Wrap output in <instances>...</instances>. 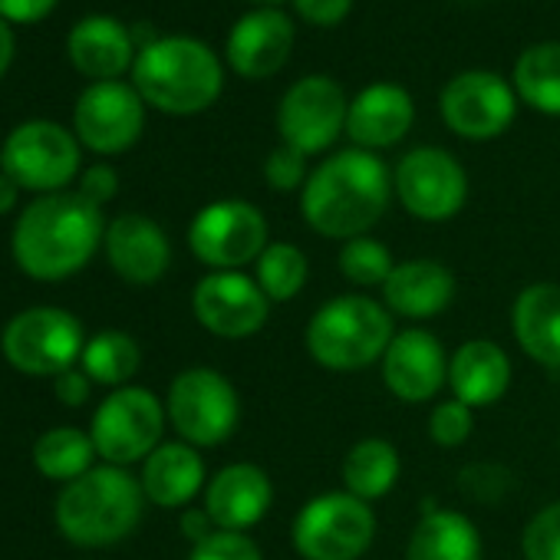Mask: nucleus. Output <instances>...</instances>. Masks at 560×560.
Masks as SVG:
<instances>
[{"label":"nucleus","mask_w":560,"mask_h":560,"mask_svg":"<svg viewBox=\"0 0 560 560\" xmlns=\"http://www.w3.org/2000/svg\"><path fill=\"white\" fill-rule=\"evenodd\" d=\"M267 234L270 228L257 205L224 198L205 205L195 214L188 228V247L201 264L214 270H237L244 264H257L267 247Z\"/></svg>","instance_id":"9b49d317"},{"label":"nucleus","mask_w":560,"mask_h":560,"mask_svg":"<svg viewBox=\"0 0 560 560\" xmlns=\"http://www.w3.org/2000/svg\"><path fill=\"white\" fill-rule=\"evenodd\" d=\"M86 337L80 320L60 307H31L0 334V350L4 360L24 376H60L73 370L83 357Z\"/></svg>","instance_id":"9d476101"},{"label":"nucleus","mask_w":560,"mask_h":560,"mask_svg":"<svg viewBox=\"0 0 560 560\" xmlns=\"http://www.w3.org/2000/svg\"><path fill=\"white\" fill-rule=\"evenodd\" d=\"M399 452L386 439H360L343 458V491L357 494L360 501H376L393 491L399 481Z\"/></svg>","instance_id":"cd10ccee"},{"label":"nucleus","mask_w":560,"mask_h":560,"mask_svg":"<svg viewBox=\"0 0 560 560\" xmlns=\"http://www.w3.org/2000/svg\"><path fill=\"white\" fill-rule=\"evenodd\" d=\"M383 383L409 406L439 396V389L448 383V357L439 337L422 327L399 330L383 353Z\"/></svg>","instance_id":"f3484780"},{"label":"nucleus","mask_w":560,"mask_h":560,"mask_svg":"<svg viewBox=\"0 0 560 560\" xmlns=\"http://www.w3.org/2000/svg\"><path fill=\"white\" fill-rule=\"evenodd\" d=\"M142 491L155 508H185L205 488V458L188 442H162L142 462Z\"/></svg>","instance_id":"393cba45"},{"label":"nucleus","mask_w":560,"mask_h":560,"mask_svg":"<svg viewBox=\"0 0 560 560\" xmlns=\"http://www.w3.org/2000/svg\"><path fill=\"white\" fill-rule=\"evenodd\" d=\"M406 560H481V534L462 511L435 508L412 527Z\"/></svg>","instance_id":"bb28decb"},{"label":"nucleus","mask_w":560,"mask_h":560,"mask_svg":"<svg viewBox=\"0 0 560 560\" xmlns=\"http://www.w3.org/2000/svg\"><path fill=\"white\" fill-rule=\"evenodd\" d=\"M0 168L24 191H63L80 172V139L54 119H27L0 145Z\"/></svg>","instance_id":"6e6552de"},{"label":"nucleus","mask_w":560,"mask_h":560,"mask_svg":"<svg viewBox=\"0 0 560 560\" xmlns=\"http://www.w3.org/2000/svg\"><path fill=\"white\" fill-rule=\"evenodd\" d=\"M106 257L109 267L129 284H155L172 264L168 234L145 214H119L106 224Z\"/></svg>","instance_id":"6ab92c4d"},{"label":"nucleus","mask_w":560,"mask_h":560,"mask_svg":"<svg viewBox=\"0 0 560 560\" xmlns=\"http://www.w3.org/2000/svg\"><path fill=\"white\" fill-rule=\"evenodd\" d=\"M145 508L142 481L119 465H93L57 498V527L80 547H109L129 537Z\"/></svg>","instance_id":"20e7f679"},{"label":"nucleus","mask_w":560,"mask_h":560,"mask_svg":"<svg viewBox=\"0 0 560 560\" xmlns=\"http://www.w3.org/2000/svg\"><path fill=\"white\" fill-rule=\"evenodd\" d=\"M373 537L376 514L370 501H360L350 491L311 498L291 527V540L304 560H360Z\"/></svg>","instance_id":"423d86ee"},{"label":"nucleus","mask_w":560,"mask_h":560,"mask_svg":"<svg viewBox=\"0 0 560 560\" xmlns=\"http://www.w3.org/2000/svg\"><path fill=\"white\" fill-rule=\"evenodd\" d=\"M517 347L540 366L560 370V284H530L511 311Z\"/></svg>","instance_id":"a878e982"},{"label":"nucleus","mask_w":560,"mask_h":560,"mask_svg":"<svg viewBox=\"0 0 560 560\" xmlns=\"http://www.w3.org/2000/svg\"><path fill=\"white\" fill-rule=\"evenodd\" d=\"M218 527H214V521L208 517V511L205 508H188L185 514H182V534L191 540V544H201L205 537H211Z\"/></svg>","instance_id":"37998d69"},{"label":"nucleus","mask_w":560,"mask_h":560,"mask_svg":"<svg viewBox=\"0 0 560 560\" xmlns=\"http://www.w3.org/2000/svg\"><path fill=\"white\" fill-rule=\"evenodd\" d=\"M337 264H340V273L357 288H383L389 280V273L396 270V260H393L389 247L383 241L370 237V234L343 241V247L337 254Z\"/></svg>","instance_id":"473e14b6"},{"label":"nucleus","mask_w":560,"mask_h":560,"mask_svg":"<svg viewBox=\"0 0 560 560\" xmlns=\"http://www.w3.org/2000/svg\"><path fill=\"white\" fill-rule=\"evenodd\" d=\"M514 93L544 116H560V44L527 47L514 63Z\"/></svg>","instance_id":"c85d7f7f"},{"label":"nucleus","mask_w":560,"mask_h":560,"mask_svg":"<svg viewBox=\"0 0 560 560\" xmlns=\"http://www.w3.org/2000/svg\"><path fill=\"white\" fill-rule=\"evenodd\" d=\"M188 560H264L260 547L244 530H214L191 547Z\"/></svg>","instance_id":"e433bc0d"},{"label":"nucleus","mask_w":560,"mask_h":560,"mask_svg":"<svg viewBox=\"0 0 560 560\" xmlns=\"http://www.w3.org/2000/svg\"><path fill=\"white\" fill-rule=\"evenodd\" d=\"M294 54V21L277 11L260 8L244 14L228 34V63L244 80H267Z\"/></svg>","instance_id":"a211bd4d"},{"label":"nucleus","mask_w":560,"mask_h":560,"mask_svg":"<svg viewBox=\"0 0 560 560\" xmlns=\"http://www.w3.org/2000/svg\"><path fill=\"white\" fill-rule=\"evenodd\" d=\"M18 195H21V185L0 172V214H11L18 208Z\"/></svg>","instance_id":"a18cd8bd"},{"label":"nucleus","mask_w":560,"mask_h":560,"mask_svg":"<svg viewBox=\"0 0 560 560\" xmlns=\"http://www.w3.org/2000/svg\"><path fill=\"white\" fill-rule=\"evenodd\" d=\"M471 429H475L471 406L458 402L455 396L445 399V402H439V406L432 409V416H429V435H432V442L442 445V448L462 445V442L471 435Z\"/></svg>","instance_id":"f704fd0d"},{"label":"nucleus","mask_w":560,"mask_h":560,"mask_svg":"<svg viewBox=\"0 0 560 560\" xmlns=\"http://www.w3.org/2000/svg\"><path fill=\"white\" fill-rule=\"evenodd\" d=\"M93 458H96V445L90 432H80L73 425L50 429L34 442V468L50 481H63V485L77 481L93 468Z\"/></svg>","instance_id":"c756f323"},{"label":"nucleus","mask_w":560,"mask_h":560,"mask_svg":"<svg viewBox=\"0 0 560 560\" xmlns=\"http://www.w3.org/2000/svg\"><path fill=\"white\" fill-rule=\"evenodd\" d=\"M165 419V406L152 389L122 386L96 406L90 439L106 465L126 468L132 462H145L162 445Z\"/></svg>","instance_id":"1a4fd4ad"},{"label":"nucleus","mask_w":560,"mask_h":560,"mask_svg":"<svg viewBox=\"0 0 560 560\" xmlns=\"http://www.w3.org/2000/svg\"><path fill=\"white\" fill-rule=\"evenodd\" d=\"M145 126V100L132 83H90L73 106V132L80 145L96 155H119L132 149Z\"/></svg>","instance_id":"4468645a"},{"label":"nucleus","mask_w":560,"mask_h":560,"mask_svg":"<svg viewBox=\"0 0 560 560\" xmlns=\"http://www.w3.org/2000/svg\"><path fill=\"white\" fill-rule=\"evenodd\" d=\"M448 386L471 409L494 406L511 386V360L494 340H468L448 360Z\"/></svg>","instance_id":"b1692460"},{"label":"nucleus","mask_w":560,"mask_h":560,"mask_svg":"<svg viewBox=\"0 0 560 560\" xmlns=\"http://www.w3.org/2000/svg\"><path fill=\"white\" fill-rule=\"evenodd\" d=\"M90 389H93V380L83 373V370H67L54 380V393L63 406H83L90 399Z\"/></svg>","instance_id":"79ce46f5"},{"label":"nucleus","mask_w":560,"mask_h":560,"mask_svg":"<svg viewBox=\"0 0 560 560\" xmlns=\"http://www.w3.org/2000/svg\"><path fill=\"white\" fill-rule=\"evenodd\" d=\"M132 86L139 96L168 116H195L214 106L224 86L221 60L198 37H159L136 54Z\"/></svg>","instance_id":"7ed1b4c3"},{"label":"nucleus","mask_w":560,"mask_h":560,"mask_svg":"<svg viewBox=\"0 0 560 560\" xmlns=\"http://www.w3.org/2000/svg\"><path fill=\"white\" fill-rule=\"evenodd\" d=\"M393 188L399 205L419 221H448L462 211L468 198V175L462 162L439 149L419 145L406 152L393 172Z\"/></svg>","instance_id":"f8f14e48"},{"label":"nucleus","mask_w":560,"mask_h":560,"mask_svg":"<svg viewBox=\"0 0 560 560\" xmlns=\"http://www.w3.org/2000/svg\"><path fill=\"white\" fill-rule=\"evenodd\" d=\"M116 191H119V175H116L113 165L96 162V165H90V168L80 175V195H83L86 201H93L96 208H103L106 201H113Z\"/></svg>","instance_id":"58836bf2"},{"label":"nucleus","mask_w":560,"mask_h":560,"mask_svg":"<svg viewBox=\"0 0 560 560\" xmlns=\"http://www.w3.org/2000/svg\"><path fill=\"white\" fill-rule=\"evenodd\" d=\"M416 106L412 96L396 83H373L353 96L347 113V136L357 149H389L412 129Z\"/></svg>","instance_id":"4be33fe9"},{"label":"nucleus","mask_w":560,"mask_h":560,"mask_svg":"<svg viewBox=\"0 0 560 560\" xmlns=\"http://www.w3.org/2000/svg\"><path fill=\"white\" fill-rule=\"evenodd\" d=\"M396 337L393 314L363 294L327 301L307 324V353L334 373H357L383 360Z\"/></svg>","instance_id":"39448f33"},{"label":"nucleus","mask_w":560,"mask_h":560,"mask_svg":"<svg viewBox=\"0 0 560 560\" xmlns=\"http://www.w3.org/2000/svg\"><path fill=\"white\" fill-rule=\"evenodd\" d=\"M383 301L389 314L425 320L442 314L455 301V277L442 260L412 257L396 264V270L383 284Z\"/></svg>","instance_id":"5701e85b"},{"label":"nucleus","mask_w":560,"mask_h":560,"mask_svg":"<svg viewBox=\"0 0 560 560\" xmlns=\"http://www.w3.org/2000/svg\"><path fill=\"white\" fill-rule=\"evenodd\" d=\"M273 501L270 475L254 462L224 465L205 485V511L218 530H247L254 527Z\"/></svg>","instance_id":"aec40b11"},{"label":"nucleus","mask_w":560,"mask_h":560,"mask_svg":"<svg viewBox=\"0 0 560 560\" xmlns=\"http://www.w3.org/2000/svg\"><path fill=\"white\" fill-rule=\"evenodd\" d=\"M524 560H560V501L540 508L521 534Z\"/></svg>","instance_id":"72a5a7b5"},{"label":"nucleus","mask_w":560,"mask_h":560,"mask_svg":"<svg viewBox=\"0 0 560 560\" xmlns=\"http://www.w3.org/2000/svg\"><path fill=\"white\" fill-rule=\"evenodd\" d=\"M257 273L254 280L260 284V291L267 294L270 304H288L294 301L304 284H307V254L294 244H284V241H277V244H267L264 254L257 257Z\"/></svg>","instance_id":"2f4dec72"},{"label":"nucleus","mask_w":560,"mask_h":560,"mask_svg":"<svg viewBox=\"0 0 560 560\" xmlns=\"http://www.w3.org/2000/svg\"><path fill=\"white\" fill-rule=\"evenodd\" d=\"M347 93L330 77H304L298 80L277 106V129L284 145L317 155L327 152L347 132Z\"/></svg>","instance_id":"ddd939ff"},{"label":"nucleus","mask_w":560,"mask_h":560,"mask_svg":"<svg viewBox=\"0 0 560 560\" xmlns=\"http://www.w3.org/2000/svg\"><path fill=\"white\" fill-rule=\"evenodd\" d=\"M165 416L182 442L195 448H211L234 435L241 422V396L234 383L218 370L191 366L172 380Z\"/></svg>","instance_id":"0eeeda50"},{"label":"nucleus","mask_w":560,"mask_h":560,"mask_svg":"<svg viewBox=\"0 0 560 560\" xmlns=\"http://www.w3.org/2000/svg\"><path fill=\"white\" fill-rule=\"evenodd\" d=\"M508 488H511V475L498 465H471L462 471V491L471 501L494 504L501 494H508Z\"/></svg>","instance_id":"4c0bfd02"},{"label":"nucleus","mask_w":560,"mask_h":560,"mask_svg":"<svg viewBox=\"0 0 560 560\" xmlns=\"http://www.w3.org/2000/svg\"><path fill=\"white\" fill-rule=\"evenodd\" d=\"M257 4H264V8H273V4H280V0H257Z\"/></svg>","instance_id":"49530a36"},{"label":"nucleus","mask_w":560,"mask_h":560,"mask_svg":"<svg viewBox=\"0 0 560 560\" xmlns=\"http://www.w3.org/2000/svg\"><path fill=\"white\" fill-rule=\"evenodd\" d=\"M80 363H83V373L93 383L122 389L139 373L142 350H139V343L129 334H122V330H103L93 340H86Z\"/></svg>","instance_id":"7c9ffc66"},{"label":"nucleus","mask_w":560,"mask_h":560,"mask_svg":"<svg viewBox=\"0 0 560 560\" xmlns=\"http://www.w3.org/2000/svg\"><path fill=\"white\" fill-rule=\"evenodd\" d=\"M136 54L139 50H136L132 31L109 14H86L67 34L70 63L93 83L119 80L126 70H132Z\"/></svg>","instance_id":"412c9836"},{"label":"nucleus","mask_w":560,"mask_h":560,"mask_svg":"<svg viewBox=\"0 0 560 560\" xmlns=\"http://www.w3.org/2000/svg\"><path fill=\"white\" fill-rule=\"evenodd\" d=\"M393 191V175L380 155L343 149L311 172L301 191V211L317 234L353 241L386 214Z\"/></svg>","instance_id":"f03ea898"},{"label":"nucleus","mask_w":560,"mask_h":560,"mask_svg":"<svg viewBox=\"0 0 560 560\" xmlns=\"http://www.w3.org/2000/svg\"><path fill=\"white\" fill-rule=\"evenodd\" d=\"M264 178L273 191H304L311 172H307V155L291 149V145H277L264 159Z\"/></svg>","instance_id":"c9c22d12"},{"label":"nucleus","mask_w":560,"mask_h":560,"mask_svg":"<svg viewBox=\"0 0 560 560\" xmlns=\"http://www.w3.org/2000/svg\"><path fill=\"white\" fill-rule=\"evenodd\" d=\"M103 241V208L86 201L80 191H54L34 198L21 211L11 234V250L27 277L54 284V280L80 273Z\"/></svg>","instance_id":"f257e3e1"},{"label":"nucleus","mask_w":560,"mask_h":560,"mask_svg":"<svg viewBox=\"0 0 560 560\" xmlns=\"http://www.w3.org/2000/svg\"><path fill=\"white\" fill-rule=\"evenodd\" d=\"M294 8L314 27H337L347 21L353 0H294Z\"/></svg>","instance_id":"ea45409f"},{"label":"nucleus","mask_w":560,"mask_h":560,"mask_svg":"<svg viewBox=\"0 0 560 560\" xmlns=\"http://www.w3.org/2000/svg\"><path fill=\"white\" fill-rule=\"evenodd\" d=\"M191 311L208 334L221 340H244L264 330L270 317V301L254 277L241 270H211L198 280Z\"/></svg>","instance_id":"dca6fc26"},{"label":"nucleus","mask_w":560,"mask_h":560,"mask_svg":"<svg viewBox=\"0 0 560 560\" xmlns=\"http://www.w3.org/2000/svg\"><path fill=\"white\" fill-rule=\"evenodd\" d=\"M445 126L471 142L498 139L517 113L514 86L491 70H465L452 77L439 96Z\"/></svg>","instance_id":"2eb2a0df"},{"label":"nucleus","mask_w":560,"mask_h":560,"mask_svg":"<svg viewBox=\"0 0 560 560\" xmlns=\"http://www.w3.org/2000/svg\"><path fill=\"white\" fill-rule=\"evenodd\" d=\"M57 8V0H0V18L8 24H37Z\"/></svg>","instance_id":"a19ab883"},{"label":"nucleus","mask_w":560,"mask_h":560,"mask_svg":"<svg viewBox=\"0 0 560 560\" xmlns=\"http://www.w3.org/2000/svg\"><path fill=\"white\" fill-rule=\"evenodd\" d=\"M11 63H14V31L4 18H0V80H4V73L11 70Z\"/></svg>","instance_id":"c03bdc74"}]
</instances>
